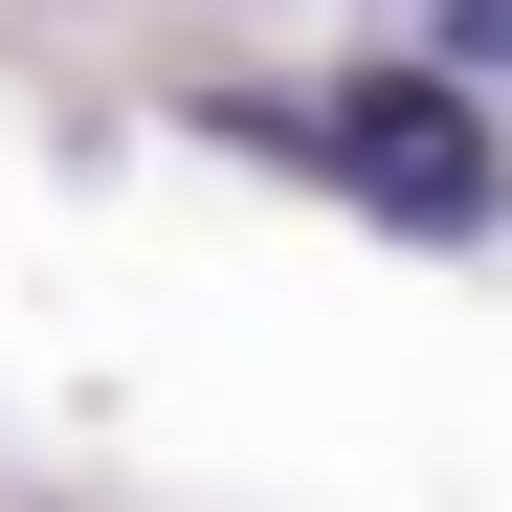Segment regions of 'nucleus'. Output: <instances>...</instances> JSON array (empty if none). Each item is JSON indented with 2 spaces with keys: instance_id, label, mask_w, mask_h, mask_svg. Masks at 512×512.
Instances as JSON below:
<instances>
[{
  "instance_id": "obj_1",
  "label": "nucleus",
  "mask_w": 512,
  "mask_h": 512,
  "mask_svg": "<svg viewBox=\"0 0 512 512\" xmlns=\"http://www.w3.org/2000/svg\"><path fill=\"white\" fill-rule=\"evenodd\" d=\"M312 179L357 223H401V245H490L512 223V156L468 112V67H357V90H312Z\"/></svg>"
},
{
  "instance_id": "obj_2",
  "label": "nucleus",
  "mask_w": 512,
  "mask_h": 512,
  "mask_svg": "<svg viewBox=\"0 0 512 512\" xmlns=\"http://www.w3.org/2000/svg\"><path fill=\"white\" fill-rule=\"evenodd\" d=\"M423 67H490L512 90V0H423Z\"/></svg>"
}]
</instances>
